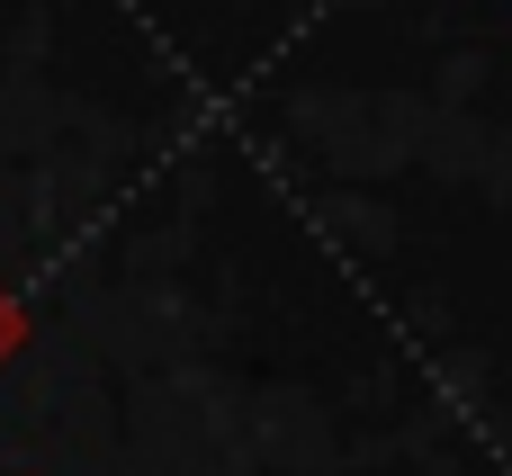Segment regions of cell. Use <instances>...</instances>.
I'll return each mask as SVG.
<instances>
[{
  "instance_id": "cell-1",
  "label": "cell",
  "mask_w": 512,
  "mask_h": 476,
  "mask_svg": "<svg viewBox=\"0 0 512 476\" xmlns=\"http://www.w3.org/2000/svg\"><path fill=\"white\" fill-rule=\"evenodd\" d=\"M9 342H18V306L0 297V360H9Z\"/></svg>"
}]
</instances>
